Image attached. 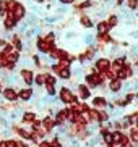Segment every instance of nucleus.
<instances>
[{
    "label": "nucleus",
    "mask_w": 138,
    "mask_h": 147,
    "mask_svg": "<svg viewBox=\"0 0 138 147\" xmlns=\"http://www.w3.org/2000/svg\"><path fill=\"white\" fill-rule=\"evenodd\" d=\"M57 99L65 105H72V104H77L80 97H78L77 94H73V91H72L70 87L64 86V87H60V91L57 92Z\"/></svg>",
    "instance_id": "1"
},
{
    "label": "nucleus",
    "mask_w": 138,
    "mask_h": 147,
    "mask_svg": "<svg viewBox=\"0 0 138 147\" xmlns=\"http://www.w3.org/2000/svg\"><path fill=\"white\" fill-rule=\"evenodd\" d=\"M68 113H70V108L68 107H64L60 110H57L55 115H54V121H55V126H64L67 121H68Z\"/></svg>",
    "instance_id": "2"
},
{
    "label": "nucleus",
    "mask_w": 138,
    "mask_h": 147,
    "mask_svg": "<svg viewBox=\"0 0 138 147\" xmlns=\"http://www.w3.org/2000/svg\"><path fill=\"white\" fill-rule=\"evenodd\" d=\"M111 65H112V61L107 57H99L94 60V69L99 73H106L107 69H111Z\"/></svg>",
    "instance_id": "3"
},
{
    "label": "nucleus",
    "mask_w": 138,
    "mask_h": 147,
    "mask_svg": "<svg viewBox=\"0 0 138 147\" xmlns=\"http://www.w3.org/2000/svg\"><path fill=\"white\" fill-rule=\"evenodd\" d=\"M20 79H21L28 87H31L34 84V71L31 68H21L20 69Z\"/></svg>",
    "instance_id": "4"
},
{
    "label": "nucleus",
    "mask_w": 138,
    "mask_h": 147,
    "mask_svg": "<svg viewBox=\"0 0 138 147\" xmlns=\"http://www.w3.org/2000/svg\"><path fill=\"white\" fill-rule=\"evenodd\" d=\"M54 47H55V44H47L44 40L42 36H38V37H36V49L39 50V53L47 55V53L51 52V49H54Z\"/></svg>",
    "instance_id": "5"
},
{
    "label": "nucleus",
    "mask_w": 138,
    "mask_h": 147,
    "mask_svg": "<svg viewBox=\"0 0 138 147\" xmlns=\"http://www.w3.org/2000/svg\"><path fill=\"white\" fill-rule=\"evenodd\" d=\"M2 97L7 102H16L18 100V91L13 86H7L2 89Z\"/></svg>",
    "instance_id": "6"
},
{
    "label": "nucleus",
    "mask_w": 138,
    "mask_h": 147,
    "mask_svg": "<svg viewBox=\"0 0 138 147\" xmlns=\"http://www.w3.org/2000/svg\"><path fill=\"white\" fill-rule=\"evenodd\" d=\"M8 15H10V13H8ZM12 15H13V18H15V20L20 23V21H23V20L26 18V15H28V10H26V7L21 3V2H18V5L15 7V10H13Z\"/></svg>",
    "instance_id": "7"
},
{
    "label": "nucleus",
    "mask_w": 138,
    "mask_h": 147,
    "mask_svg": "<svg viewBox=\"0 0 138 147\" xmlns=\"http://www.w3.org/2000/svg\"><path fill=\"white\" fill-rule=\"evenodd\" d=\"M77 91H78V97H80L83 102H86L88 99H91V95H93V94H91V89L86 86V84H85V82L78 84V86H77Z\"/></svg>",
    "instance_id": "8"
},
{
    "label": "nucleus",
    "mask_w": 138,
    "mask_h": 147,
    "mask_svg": "<svg viewBox=\"0 0 138 147\" xmlns=\"http://www.w3.org/2000/svg\"><path fill=\"white\" fill-rule=\"evenodd\" d=\"M91 104H93V108H98V110H106L109 102H107V99H106L104 95H96V97H93Z\"/></svg>",
    "instance_id": "9"
},
{
    "label": "nucleus",
    "mask_w": 138,
    "mask_h": 147,
    "mask_svg": "<svg viewBox=\"0 0 138 147\" xmlns=\"http://www.w3.org/2000/svg\"><path fill=\"white\" fill-rule=\"evenodd\" d=\"M33 95H34V91L31 89V87H23L18 91V100H21V102H29L33 99Z\"/></svg>",
    "instance_id": "10"
},
{
    "label": "nucleus",
    "mask_w": 138,
    "mask_h": 147,
    "mask_svg": "<svg viewBox=\"0 0 138 147\" xmlns=\"http://www.w3.org/2000/svg\"><path fill=\"white\" fill-rule=\"evenodd\" d=\"M16 24H18V21L13 18V15H5V18H3V31H7V32H10V31H13L15 28H16Z\"/></svg>",
    "instance_id": "11"
},
{
    "label": "nucleus",
    "mask_w": 138,
    "mask_h": 147,
    "mask_svg": "<svg viewBox=\"0 0 138 147\" xmlns=\"http://www.w3.org/2000/svg\"><path fill=\"white\" fill-rule=\"evenodd\" d=\"M127 63V55L124 53V55H120V57H115L112 60V65H111V71H114V73H117L119 69L122 68V66Z\"/></svg>",
    "instance_id": "12"
},
{
    "label": "nucleus",
    "mask_w": 138,
    "mask_h": 147,
    "mask_svg": "<svg viewBox=\"0 0 138 147\" xmlns=\"http://www.w3.org/2000/svg\"><path fill=\"white\" fill-rule=\"evenodd\" d=\"M122 87H124V81H120V79H112V81H109L107 84V89L111 94H119V92L122 91Z\"/></svg>",
    "instance_id": "13"
},
{
    "label": "nucleus",
    "mask_w": 138,
    "mask_h": 147,
    "mask_svg": "<svg viewBox=\"0 0 138 147\" xmlns=\"http://www.w3.org/2000/svg\"><path fill=\"white\" fill-rule=\"evenodd\" d=\"M127 138H128V134L125 131H112V144H115V146H120Z\"/></svg>",
    "instance_id": "14"
},
{
    "label": "nucleus",
    "mask_w": 138,
    "mask_h": 147,
    "mask_svg": "<svg viewBox=\"0 0 138 147\" xmlns=\"http://www.w3.org/2000/svg\"><path fill=\"white\" fill-rule=\"evenodd\" d=\"M10 44H12L13 49H15V50H18V52H23V50H25V44H23L21 36H20V34H13Z\"/></svg>",
    "instance_id": "15"
},
{
    "label": "nucleus",
    "mask_w": 138,
    "mask_h": 147,
    "mask_svg": "<svg viewBox=\"0 0 138 147\" xmlns=\"http://www.w3.org/2000/svg\"><path fill=\"white\" fill-rule=\"evenodd\" d=\"M15 133L20 136V138L23 139V141H31V131L26 129V128H21V126H13L12 128Z\"/></svg>",
    "instance_id": "16"
},
{
    "label": "nucleus",
    "mask_w": 138,
    "mask_h": 147,
    "mask_svg": "<svg viewBox=\"0 0 138 147\" xmlns=\"http://www.w3.org/2000/svg\"><path fill=\"white\" fill-rule=\"evenodd\" d=\"M41 121H42V128H44L46 131H47V134L54 131V128H55V121H54V118H52V117L46 115V117H44Z\"/></svg>",
    "instance_id": "17"
},
{
    "label": "nucleus",
    "mask_w": 138,
    "mask_h": 147,
    "mask_svg": "<svg viewBox=\"0 0 138 147\" xmlns=\"http://www.w3.org/2000/svg\"><path fill=\"white\" fill-rule=\"evenodd\" d=\"M109 32H111V26L107 24V21L106 20L98 21V24H96V34H109Z\"/></svg>",
    "instance_id": "18"
},
{
    "label": "nucleus",
    "mask_w": 138,
    "mask_h": 147,
    "mask_svg": "<svg viewBox=\"0 0 138 147\" xmlns=\"http://www.w3.org/2000/svg\"><path fill=\"white\" fill-rule=\"evenodd\" d=\"M80 24H81L85 29H91V28L94 26V23H93L91 16H88L86 13H81V15H80Z\"/></svg>",
    "instance_id": "19"
},
{
    "label": "nucleus",
    "mask_w": 138,
    "mask_h": 147,
    "mask_svg": "<svg viewBox=\"0 0 138 147\" xmlns=\"http://www.w3.org/2000/svg\"><path fill=\"white\" fill-rule=\"evenodd\" d=\"M38 118V115H36L34 112H23L21 115V123H25V125H31L33 121Z\"/></svg>",
    "instance_id": "20"
},
{
    "label": "nucleus",
    "mask_w": 138,
    "mask_h": 147,
    "mask_svg": "<svg viewBox=\"0 0 138 147\" xmlns=\"http://www.w3.org/2000/svg\"><path fill=\"white\" fill-rule=\"evenodd\" d=\"M88 120H89V123H98L99 121V110L89 107V110H88Z\"/></svg>",
    "instance_id": "21"
},
{
    "label": "nucleus",
    "mask_w": 138,
    "mask_h": 147,
    "mask_svg": "<svg viewBox=\"0 0 138 147\" xmlns=\"http://www.w3.org/2000/svg\"><path fill=\"white\" fill-rule=\"evenodd\" d=\"M55 76H57V78H60V79H64V81L72 79V66H70V68H62Z\"/></svg>",
    "instance_id": "22"
},
{
    "label": "nucleus",
    "mask_w": 138,
    "mask_h": 147,
    "mask_svg": "<svg viewBox=\"0 0 138 147\" xmlns=\"http://www.w3.org/2000/svg\"><path fill=\"white\" fill-rule=\"evenodd\" d=\"M7 60H8V63L16 65L18 61L21 60V52H18V50H13L12 53H8V55H7Z\"/></svg>",
    "instance_id": "23"
},
{
    "label": "nucleus",
    "mask_w": 138,
    "mask_h": 147,
    "mask_svg": "<svg viewBox=\"0 0 138 147\" xmlns=\"http://www.w3.org/2000/svg\"><path fill=\"white\" fill-rule=\"evenodd\" d=\"M128 139L130 142H133L135 146L138 144V126H132L128 129Z\"/></svg>",
    "instance_id": "24"
},
{
    "label": "nucleus",
    "mask_w": 138,
    "mask_h": 147,
    "mask_svg": "<svg viewBox=\"0 0 138 147\" xmlns=\"http://www.w3.org/2000/svg\"><path fill=\"white\" fill-rule=\"evenodd\" d=\"M119 20H120V18H119V15L111 13V15L107 16V20H106V21H107V24L111 26V29H112V28H115L117 24H119Z\"/></svg>",
    "instance_id": "25"
},
{
    "label": "nucleus",
    "mask_w": 138,
    "mask_h": 147,
    "mask_svg": "<svg viewBox=\"0 0 138 147\" xmlns=\"http://www.w3.org/2000/svg\"><path fill=\"white\" fill-rule=\"evenodd\" d=\"M46 84L44 86H55L57 84V76L55 74H52V73H49V71H46Z\"/></svg>",
    "instance_id": "26"
},
{
    "label": "nucleus",
    "mask_w": 138,
    "mask_h": 147,
    "mask_svg": "<svg viewBox=\"0 0 138 147\" xmlns=\"http://www.w3.org/2000/svg\"><path fill=\"white\" fill-rule=\"evenodd\" d=\"M34 84L36 86H44L46 84V74L44 73H38V74H34Z\"/></svg>",
    "instance_id": "27"
},
{
    "label": "nucleus",
    "mask_w": 138,
    "mask_h": 147,
    "mask_svg": "<svg viewBox=\"0 0 138 147\" xmlns=\"http://www.w3.org/2000/svg\"><path fill=\"white\" fill-rule=\"evenodd\" d=\"M42 37H44V40H46L47 44H55V32H54V31H49L47 34L42 36Z\"/></svg>",
    "instance_id": "28"
},
{
    "label": "nucleus",
    "mask_w": 138,
    "mask_h": 147,
    "mask_svg": "<svg viewBox=\"0 0 138 147\" xmlns=\"http://www.w3.org/2000/svg\"><path fill=\"white\" fill-rule=\"evenodd\" d=\"M16 5H18V0H7V13L12 15Z\"/></svg>",
    "instance_id": "29"
},
{
    "label": "nucleus",
    "mask_w": 138,
    "mask_h": 147,
    "mask_svg": "<svg viewBox=\"0 0 138 147\" xmlns=\"http://www.w3.org/2000/svg\"><path fill=\"white\" fill-rule=\"evenodd\" d=\"M8 65V60H7V55H5L2 50H0V69H5Z\"/></svg>",
    "instance_id": "30"
},
{
    "label": "nucleus",
    "mask_w": 138,
    "mask_h": 147,
    "mask_svg": "<svg viewBox=\"0 0 138 147\" xmlns=\"http://www.w3.org/2000/svg\"><path fill=\"white\" fill-rule=\"evenodd\" d=\"M125 3H127V8L130 11H133V10L138 8V0H125Z\"/></svg>",
    "instance_id": "31"
},
{
    "label": "nucleus",
    "mask_w": 138,
    "mask_h": 147,
    "mask_svg": "<svg viewBox=\"0 0 138 147\" xmlns=\"http://www.w3.org/2000/svg\"><path fill=\"white\" fill-rule=\"evenodd\" d=\"M44 87H46V95H49V97H55L57 95L55 86H44Z\"/></svg>",
    "instance_id": "32"
},
{
    "label": "nucleus",
    "mask_w": 138,
    "mask_h": 147,
    "mask_svg": "<svg viewBox=\"0 0 138 147\" xmlns=\"http://www.w3.org/2000/svg\"><path fill=\"white\" fill-rule=\"evenodd\" d=\"M7 15V0H0V16H3Z\"/></svg>",
    "instance_id": "33"
},
{
    "label": "nucleus",
    "mask_w": 138,
    "mask_h": 147,
    "mask_svg": "<svg viewBox=\"0 0 138 147\" xmlns=\"http://www.w3.org/2000/svg\"><path fill=\"white\" fill-rule=\"evenodd\" d=\"M13 50H15V49H13V45H12V44H10V42L7 44V45H5L3 49H2V52H3L5 55H8V53H12Z\"/></svg>",
    "instance_id": "34"
},
{
    "label": "nucleus",
    "mask_w": 138,
    "mask_h": 147,
    "mask_svg": "<svg viewBox=\"0 0 138 147\" xmlns=\"http://www.w3.org/2000/svg\"><path fill=\"white\" fill-rule=\"evenodd\" d=\"M119 147H135V144H133V142H130V139L127 138L125 141H124V142H122Z\"/></svg>",
    "instance_id": "35"
},
{
    "label": "nucleus",
    "mask_w": 138,
    "mask_h": 147,
    "mask_svg": "<svg viewBox=\"0 0 138 147\" xmlns=\"http://www.w3.org/2000/svg\"><path fill=\"white\" fill-rule=\"evenodd\" d=\"M38 147H51V141H46V139H42V141L38 144Z\"/></svg>",
    "instance_id": "36"
},
{
    "label": "nucleus",
    "mask_w": 138,
    "mask_h": 147,
    "mask_svg": "<svg viewBox=\"0 0 138 147\" xmlns=\"http://www.w3.org/2000/svg\"><path fill=\"white\" fill-rule=\"evenodd\" d=\"M77 0H59V3L60 5H75Z\"/></svg>",
    "instance_id": "37"
},
{
    "label": "nucleus",
    "mask_w": 138,
    "mask_h": 147,
    "mask_svg": "<svg viewBox=\"0 0 138 147\" xmlns=\"http://www.w3.org/2000/svg\"><path fill=\"white\" fill-rule=\"evenodd\" d=\"M7 147H16V141L15 139H7Z\"/></svg>",
    "instance_id": "38"
},
{
    "label": "nucleus",
    "mask_w": 138,
    "mask_h": 147,
    "mask_svg": "<svg viewBox=\"0 0 138 147\" xmlns=\"http://www.w3.org/2000/svg\"><path fill=\"white\" fill-rule=\"evenodd\" d=\"M16 147H29L25 141H16Z\"/></svg>",
    "instance_id": "39"
},
{
    "label": "nucleus",
    "mask_w": 138,
    "mask_h": 147,
    "mask_svg": "<svg viewBox=\"0 0 138 147\" xmlns=\"http://www.w3.org/2000/svg\"><path fill=\"white\" fill-rule=\"evenodd\" d=\"M124 2H125V0H114V5H115V7H122Z\"/></svg>",
    "instance_id": "40"
},
{
    "label": "nucleus",
    "mask_w": 138,
    "mask_h": 147,
    "mask_svg": "<svg viewBox=\"0 0 138 147\" xmlns=\"http://www.w3.org/2000/svg\"><path fill=\"white\" fill-rule=\"evenodd\" d=\"M0 147H7V139H0Z\"/></svg>",
    "instance_id": "41"
},
{
    "label": "nucleus",
    "mask_w": 138,
    "mask_h": 147,
    "mask_svg": "<svg viewBox=\"0 0 138 147\" xmlns=\"http://www.w3.org/2000/svg\"><path fill=\"white\" fill-rule=\"evenodd\" d=\"M33 2H36V3H38V5H42L44 2H47V0H33Z\"/></svg>",
    "instance_id": "42"
},
{
    "label": "nucleus",
    "mask_w": 138,
    "mask_h": 147,
    "mask_svg": "<svg viewBox=\"0 0 138 147\" xmlns=\"http://www.w3.org/2000/svg\"><path fill=\"white\" fill-rule=\"evenodd\" d=\"M106 147H119V146H115V144H107Z\"/></svg>",
    "instance_id": "43"
},
{
    "label": "nucleus",
    "mask_w": 138,
    "mask_h": 147,
    "mask_svg": "<svg viewBox=\"0 0 138 147\" xmlns=\"http://www.w3.org/2000/svg\"><path fill=\"white\" fill-rule=\"evenodd\" d=\"M0 92H2V79H0Z\"/></svg>",
    "instance_id": "44"
}]
</instances>
